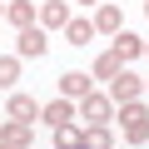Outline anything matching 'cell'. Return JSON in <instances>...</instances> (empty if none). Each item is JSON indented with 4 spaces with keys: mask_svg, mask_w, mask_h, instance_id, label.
Wrapping results in <instances>:
<instances>
[{
    "mask_svg": "<svg viewBox=\"0 0 149 149\" xmlns=\"http://www.w3.org/2000/svg\"><path fill=\"white\" fill-rule=\"evenodd\" d=\"M114 109H119V119H124V139H129V144H149V109H144L139 100L114 104Z\"/></svg>",
    "mask_w": 149,
    "mask_h": 149,
    "instance_id": "6da1fadb",
    "label": "cell"
},
{
    "mask_svg": "<svg viewBox=\"0 0 149 149\" xmlns=\"http://www.w3.org/2000/svg\"><path fill=\"white\" fill-rule=\"evenodd\" d=\"M139 95H144V80H139V74L119 70L114 80H109V100H114V104H129V100H139Z\"/></svg>",
    "mask_w": 149,
    "mask_h": 149,
    "instance_id": "7a4b0ae2",
    "label": "cell"
},
{
    "mask_svg": "<svg viewBox=\"0 0 149 149\" xmlns=\"http://www.w3.org/2000/svg\"><path fill=\"white\" fill-rule=\"evenodd\" d=\"M15 50H20V60H45V50H50L45 25H40V30H35V25H25V30H20V40H15Z\"/></svg>",
    "mask_w": 149,
    "mask_h": 149,
    "instance_id": "3957f363",
    "label": "cell"
},
{
    "mask_svg": "<svg viewBox=\"0 0 149 149\" xmlns=\"http://www.w3.org/2000/svg\"><path fill=\"white\" fill-rule=\"evenodd\" d=\"M80 114H85L90 124H109V119H114V100H109V95H85V100H80Z\"/></svg>",
    "mask_w": 149,
    "mask_h": 149,
    "instance_id": "277c9868",
    "label": "cell"
},
{
    "mask_svg": "<svg viewBox=\"0 0 149 149\" xmlns=\"http://www.w3.org/2000/svg\"><path fill=\"white\" fill-rule=\"evenodd\" d=\"M40 119H45L50 129H60V124H70V119H74V100H65V95H60V100H50V104H40Z\"/></svg>",
    "mask_w": 149,
    "mask_h": 149,
    "instance_id": "5b68a950",
    "label": "cell"
},
{
    "mask_svg": "<svg viewBox=\"0 0 149 149\" xmlns=\"http://www.w3.org/2000/svg\"><path fill=\"white\" fill-rule=\"evenodd\" d=\"M100 35H114L119 30V5H114V0H100V10H95V20H90Z\"/></svg>",
    "mask_w": 149,
    "mask_h": 149,
    "instance_id": "8992f818",
    "label": "cell"
},
{
    "mask_svg": "<svg viewBox=\"0 0 149 149\" xmlns=\"http://www.w3.org/2000/svg\"><path fill=\"white\" fill-rule=\"evenodd\" d=\"M0 139H5L10 149H30V139H35V134H30V124H25V119H10V124H0Z\"/></svg>",
    "mask_w": 149,
    "mask_h": 149,
    "instance_id": "52a82bcc",
    "label": "cell"
},
{
    "mask_svg": "<svg viewBox=\"0 0 149 149\" xmlns=\"http://www.w3.org/2000/svg\"><path fill=\"white\" fill-rule=\"evenodd\" d=\"M114 55L129 65V60H139V55H144V40H139V35H129V30H114Z\"/></svg>",
    "mask_w": 149,
    "mask_h": 149,
    "instance_id": "ba28073f",
    "label": "cell"
},
{
    "mask_svg": "<svg viewBox=\"0 0 149 149\" xmlns=\"http://www.w3.org/2000/svg\"><path fill=\"white\" fill-rule=\"evenodd\" d=\"M60 95H65V100H85V95H90V74H80V70L60 74Z\"/></svg>",
    "mask_w": 149,
    "mask_h": 149,
    "instance_id": "9c48e42d",
    "label": "cell"
},
{
    "mask_svg": "<svg viewBox=\"0 0 149 149\" xmlns=\"http://www.w3.org/2000/svg\"><path fill=\"white\" fill-rule=\"evenodd\" d=\"M65 20H70V5H65V0H45V5H40V25L65 30Z\"/></svg>",
    "mask_w": 149,
    "mask_h": 149,
    "instance_id": "30bf717a",
    "label": "cell"
},
{
    "mask_svg": "<svg viewBox=\"0 0 149 149\" xmlns=\"http://www.w3.org/2000/svg\"><path fill=\"white\" fill-rule=\"evenodd\" d=\"M65 40H70L74 50H80V45H90V40H95V25H90V20H74V15H70V20H65Z\"/></svg>",
    "mask_w": 149,
    "mask_h": 149,
    "instance_id": "8fae6325",
    "label": "cell"
},
{
    "mask_svg": "<svg viewBox=\"0 0 149 149\" xmlns=\"http://www.w3.org/2000/svg\"><path fill=\"white\" fill-rule=\"evenodd\" d=\"M5 20L15 30H25V25H35V5H30V0H10V5H5Z\"/></svg>",
    "mask_w": 149,
    "mask_h": 149,
    "instance_id": "7c38bea8",
    "label": "cell"
},
{
    "mask_svg": "<svg viewBox=\"0 0 149 149\" xmlns=\"http://www.w3.org/2000/svg\"><path fill=\"white\" fill-rule=\"evenodd\" d=\"M10 119H40V100H30V95H10Z\"/></svg>",
    "mask_w": 149,
    "mask_h": 149,
    "instance_id": "4fadbf2b",
    "label": "cell"
},
{
    "mask_svg": "<svg viewBox=\"0 0 149 149\" xmlns=\"http://www.w3.org/2000/svg\"><path fill=\"white\" fill-rule=\"evenodd\" d=\"M80 149H114V134H109L104 124H90V129L80 134Z\"/></svg>",
    "mask_w": 149,
    "mask_h": 149,
    "instance_id": "5bb4252c",
    "label": "cell"
},
{
    "mask_svg": "<svg viewBox=\"0 0 149 149\" xmlns=\"http://www.w3.org/2000/svg\"><path fill=\"white\" fill-rule=\"evenodd\" d=\"M119 70H124V60H119L114 50H104V55L95 60V80H114V74H119Z\"/></svg>",
    "mask_w": 149,
    "mask_h": 149,
    "instance_id": "9a60e30c",
    "label": "cell"
},
{
    "mask_svg": "<svg viewBox=\"0 0 149 149\" xmlns=\"http://www.w3.org/2000/svg\"><path fill=\"white\" fill-rule=\"evenodd\" d=\"M20 80V55H0V90H10Z\"/></svg>",
    "mask_w": 149,
    "mask_h": 149,
    "instance_id": "2e32d148",
    "label": "cell"
},
{
    "mask_svg": "<svg viewBox=\"0 0 149 149\" xmlns=\"http://www.w3.org/2000/svg\"><path fill=\"white\" fill-rule=\"evenodd\" d=\"M74 144H80V124L70 119V124H60V129H55V149H74Z\"/></svg>",
    "mask_w": 149,
    "mask_h": 149,
    "instance_id": "e0dca14e",
    "label": "cell"
},
{
    "mask_svg": "<svg viewBox=\"0 0 149 149\" xmlns=\"http://www.w3.org/2000/svg\"><path fill=\"white\" fill-rule=\"evenodd\" d=\"M80 5H95V0H80Z\"/></svg>",
    "mask_w": 149,
    "mask_h": 149,
    "instance_id": "ac0fdd59",
    "label": "cell"
},
{
    "mask_svg": "<svg viewBox=\"0 0 149 149\" xmlns=\"http://www.w3.org/2000/svg\"><path fill=\"white\" fill-rule=\"evenodd\" d=\"M0 149H10V144H5V139H0Z\"/></svg>",
    "mask_w": 149,
    "mask_h": 149,
    "instance_id": "d6986e66",
    "label": "cell"
},
{
    "mask_svg": "<svg viewBox=\"0 0 149 149\" xmlns=\"http://www.w3.org/2000/svg\"><path fill=\"white\" fill-rule=\"evenodd\" d=\"M144 55H149V40H144Z\"/></svg>",
    "mask_w": 149,
    "mask_h": 149,
    "instance_id": "ffe728a7",
    "label": "cell"
},
{
    "mask_svg": "<svg viewBox=\"0 0 149 149\" xmlns=\"http://www.w3.org/2000/svg\"><path fill=\"white\" fill-rule=\"evenodd\" d=\"M144 95H149V80H144Z\"/></svg>",
    "mask_w": 149,
    "mask_h": 149,
    "instance_id": "44dd1931",
    "label": "cell"
},
{
    "mask_svg": "<svg viewBox=\"0 0 149 149\" xmlns=\"http://www.w3.org/2000/svg\"><path fill=\"white\" fill-rule=\"evenodd\" d=\"M0 15H5V5H0Z\"/></svg>",
    "mask_w": 149,
    "mask_h": 149,
    "instance_id": "7402d4cb",
    "label": "cell"
},
{
    "mask_svg": "<svg viewBox=\"0 0 149 149\" xmlns=\"http://www.w3.org/2000/svg\"><path fill=\"white\" fill-rule=\"evenodd\" d=\"M144 15H149V5H144Z\"/></svg>",
    "mask_w": 149,
    "mask_h": 149,
    "instance_id": "603a6c76",
    "label": "cell"
},
{
    "mask_svg": "<svg viewBox=\"0 0 149 149\" xmlns=\"http://www.w3.org/2000/svg\"><path fill=\"white\" fill-rule=\"evenodd\" d=\"M74 149H80V144H74Z\"/></svg>",
    "mask_w": 149,
    "mask_h": 149,
    "instance_id": "cb8c5ba5",
    "label": "cell"
}]
</instances>
